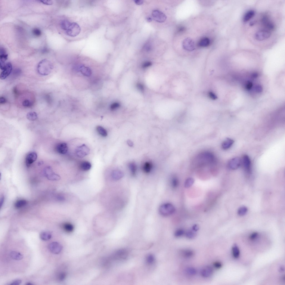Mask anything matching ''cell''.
Listing matches in <instances>:
<instances>
[{
  "label": "cell",
  "instance_id": "6da1fadb",
  "mask_svg": "<svg viewBox=\"0 0 285 285\" xmlns=\"http://www.w3.org/2000/svg\"><path fill=\"white\" fill-rule=\"evenodd\" d=\"M216 159L214 155L209 151L204 152L197 156L195 162L199 165L211 164L215 162Z\"/></svg>",
  "mask_w": 285,
  "mask_h": 285
},
{
  "label": "cell",
  "instance_id": "7a4b0ae2",
  "mask_svg": "<svg viewBox=\"0 0 285 285\" xmlns=\"http://www.w3.org/2000/svg\"><path fill=\"white\" fill-rule=\"evenodd\" d=\"M53 69V65L50 61L44 59L40 61L37 66L38 73L40 75L46 76L49 75Z\"/></svg>",
  "mask_w": 285,
  "mask_h": 285
},
{
  "label": "cell",
  "instance_id": "3957f363",
  "mask_svg": "<svg viewBox=\"0 0 285 285\" xmlns=\"http://www.w3.org/2000/svg\"><path fill=\"white\" fill-rule=\"evenodd\" d=\"M261 22L263 26L262 29L271 32L275 29V25L271 18L267 14H264L262 16Z\"/></svg>",
  "mask_w": 285,
  "mask_h": 285
},
{
  "label": "cell",
  "instance_id": "277c9868",
  "mask_svg": "<svg viewBox=\"0 0 285 285\" xmlns=\"http://www.w3.org/2000/svg\"><path fill=\"white\" fill-rule=\"evenodd\" d=\"M175 207L172 204L169 203L164 204L161 205L159 209L161 215L167 216L171 215L175 211Z\"/></svg>",
  "mask_w": 285,
  "mask_h": 285
},
{
  "label": "cell",
  "instance_id": "5b68a950",
  "mask_svg": "<svg viewBox=\"0 0 285 285\" xmlns=\"http://www.w3.org/2000/svg\"><path fill=\"white\" fill-rule=\"evenodd\" d=\"M81 31L79 25L76 22L71 23L65 32L66 34L70 37H74L78 35Z\"/></svg>",
  "mask_w": 285,
  "mask_h": 285
},
{
  "label": "cell",
  "instance_id": "8992f818",
  "mask_svg": "<svg viewBox=\"0 0 285 285\" xmlns=\"http://www.w3.org/2000/svg\"><path fill=\"white\" fill-rule=\"evenodd\" d=\"M271 34V32L264 29H262L255 33L254 38L257 41H262L269 39Z\"/></svg>",
  "mask_w": 285,
  "mask_h": 285
},
{
  "label": "cell",
  "instance_id": "52a82bcc",
  "mask_svg": "<svg viewBox=\"0 0 285 285\" xmlns=\"http://www.w3.org/2000/svg\"><path fill=\"white\" fill-rule=\"evenodd\" d=\"M89 148L85 144H83L77 148L75 150L76 156L79 158H83L89 153Z\"/></svg>",
  "mask_w": 285,
  "mask_h": 285
},
{
  "label": "cell",
  "instance_id": "ba28073f",
  "mask_svg": "<svg viewBox=\"0 0 285 285\" xmlns=\"http://www.w3.org/2000/svg\"><path fill=\"white\" fill-rule=\"evenodd\" d=\"M182 46L184 49L187 51H193L195 49L194 42L190 38L185 39L183 42Z\"/></svg>",
  "mask_w": 285,
  "mask_h": 285
},
{
  "label": "cell",
  "instance_id": "9c48e42d",
  "mask_svg": "<svg viewBox=\"0 0 285 285\" xmlns=\"http://www.w3.org/2000/svg\"><path fill=\"white\" fill-rule=\"evenodd\" d=\"M48 249L50 251L55 254L60 253L63 249V247L58 242H53L49 244Z\"/></svg>",
  "mask_w": 285,
  "mask_h": 285
},
{
  "label": "cell",
  "instance_id": "30bf717a",
  "mask_svg": "<svg viewBox=\"0 0 285 285\" xmlns=\"http://www.w3.org/2000/svg\"><path fill=\"white\" fill-rule=\"evenodd\" d=\"M152 15L154 19L157 22H163L166 19L167 17L165 14L159 10H154Z\"/></svg>",
  "mask_w": 285,
  "mask_h": 285
},
{
  "label": "cell",
  "instance_id": "8fae6325",
  "mask_svg": "<svg viewBox=\"0 0 285 285\" xmlns=\"http://www.w3.org/2000/svg\"><path fill=\"white\" fill-rule=\"evenodd\" d=\"M8 55L4 48H1L0 50V67L2 70L5 68L6 64L5 61L7 59Z\"/></svg>",
  "mask_w": 285,
  "mask_h": 285
},
{
  "label": "cell",
  "instance_id": "7c38bea8",
  "mask_svg": "<svg viewBox=\"0 0 285 285\" xmlns=\"http://www.w3.org/2000/svg\"><path fill=\"white\" fill-rule=\"evenodd\" d=\"M13 67L12 65L10 62L6 64L5 68L1 73V79L2 80L5 79L10 75L12 72Z\"/></svg>",
  "mask_w": 285,
  "mask_h": 285
},
{
  "label": "cell",
  "instance_id": "4fadbf2b",
  "mask_svg": "<svg viewBox=\"0 0 285 285\" xmlns=\"http://www.w3.org/2000/svg\"><path fill=\"white\" fill-rule=\"evenodd\" d=\"M241 161L239 158L236 157L229 160L228 165L229 168L235 170L238 169L240 166Z\"/></svg>",
  "mask_w": 285,
  "mask_h": 285
},
{
  "label": "cell",
  "instance_id": "5bb4252c",
  "mask_svg": "<svg viewBox=\"0 0 285 285\" xmlns=\"http://www.w3.org/2000/svg\"><path fill=\"white\" fill-rule=\"evenodd\" d=\"M38 156L35 152H31L27 155L26 158V162L27 166L30 167L36 160Z\"/></svg>",
  "mask_w": 285,
  "mask_h": 285
},
{
  "label": "cell",
  "instance_id": "9a60e30c",
  "mask_svg": "<svg viewBox=\"0 0 285 285\" xmlns=\"http://www.w3.org/2000/svg\"><path fill=\"white\" fill-rule=\"evenodd\" d=\"M128 252L127 251L122 249L117 251L114 254L113 257L114 258L117 259H125L126 258Z\"/></svg>",
  "mask_w": 285,
  "mask_h": 285
},
{
  "label": "cell",
  "instance_id": "2e32d148",
  "mask_svg": "<svg viewBox=\"0 0 285 285\" xmlns=\"http://www.w3.org/2000/svg\"><path fill=\"white\" fill-rule=\"evenodd\" d=\"M76 69L79 71L82 74L86 76H90L91 74V71L89 68L82 65H77L76 66Z\"/></svg>",
  "mask_w": 285,
  "mask_h": 285
},
{
  "label": "cell",
  "instance_id": "e0dca14e",
  "mask_svg": "<svg viewBox=\"0 0 285 285\" xmlns=\"http://www.w3.org/2000/svg\"><path fill=\"white\" fill-rule=\"evenodd\" d=\"M56 150L58 153L64 154L67 153L68 148L66 143L62 142L58 144L56 147Z\"/></svg>",
  "mask_w": 285,
  "mask_h": 285
},
{
  "label": "cell",
  "instance_id": "ac0fdd59",
  "mask_svg": "<svg viewBox=\"0 0 285 285\" xmlns=\"http://www.w3.org/2000/svg\"><path fill=\"white\" fill-rule=\"evenodd\" d=\"M213 272V269L211 267L207 266L202 269L201 271V274L204 278H208L211 276Z\"/></svg>",
  "mask_w": 285,
  "mask_h": 285
},
{
  "label": "cell",
  "instance_id": "d6986e66",
  "mask_svg": "<svg viewBox=\"0 0 285 285\" xmlns=\"http://www.w3.org/2000/svg\"><path fill=\"white\" fill-rule=\"evenodd\" d=\"M243 161L244 168L247 171L250 172L251 168V162L249 157L247 155H245L243 157Z\"/></svg>",
  "mask_w": 285,
  "mask_h": 285
},
{
  "label": "cell",
  "instance_id": "ffe728a7",
  "mask_svg": "<svg viewBox=\"0 0 285 285\" xmlns=\"http://www.w3.org/2000/svg\"><path fill=\"white\" fill-rule=\"evenodd\" d=\"M255 11L253 10L248 11L244 15L243 19V22H246L249 21L255 16Z\"/></svg>",
  "mask_w": 285,
  "mask_h": 285
},
{
  "label": "cell",
  "instance_id": "44dd1931",
  "mask_svg": "<svg viewBox=\"0 0 285 285\" xmlns=\"http://www.w3.org/2000/svg\"><path fill=\"white\" fill-rule=\"evenodd\" d=\"M234 142V141L232 139L227 138L222 142V147L224 150L228 149L231 147Z\"/></svg>",
  "mask_w": 285,
  "mask_h": 285
},
{
  "label": "cell",
  "instance_id": "7402d4cb",
  "mask_svg": "<svg viewBox=\"0 0 285 285\" xmlns=\"http://www.w3.org/2000/svg\"><path fill=\"white\" fill-rule=\"evenodd\" d=\"M124 175L123 173L119 170H115L113 171L111 174L113 179L115 180H119L121 179Z\"/></svg>",
  "mask_w": 285,
  "mask_h": 285
},
{
  "label": "cell",
  "instance_id": "603a6c76",
  "mask_svg": "<svg viewBox=\"0 0 285 285\" xmlns=\"http://www.w3.org/2000/svg\"><path fill=\"white\" fill-rule=\"evenodd\" d=\"M210 43V41L209 39L206 37H205L200 40L198 45L200 47H206L209 45Z\"/></svg>",
  "mask_w": 285,
  "mask_h": 285
},
{
  "label": "cell",
  "instance_id": "cb8c5ba5",
  "mask_svg": "<svg viewBox=\"0 0 285 285\" xmlns=\"http://www.w3.org/2000/svg\"><path fill=\"white\" fill-rule=\"evenodd\" d=\"M52 234L48 232H42L40 234V237L42 240L46 241L52 238Z\"/></svg>",
  "mask_w": 285,
  "mask_h": 285
},
{
  "label": "cell",
  "instance_id": "d4e9b609",
  "mask_svg": "<svg viewBox=\"0 0 285 285\" xmlns=\"http://www.w3.org/2000/svg\"><path fill=\"white\" fill-rule=\"evenodd\" d=\"M10 255L11 258L14 259L19 260L23 258V256L20 253L15 251L11 252Z\"/></svg>",
  "mask_w": 285,
  "mask_h": 285
},
{
  "label": "cell",
  "instance_id": "484cf974",
  "mask_svg": "<svg viewBox=\"0 0 285 285\" xmlns=\"http://www.w3.org/2000/svg\"><path fill=\"white\" fill-rule=\"evenodd\" d=\"M152 163L150 162H147L145 163L142 166V170L144 171L146 173H149L152 168Z\"/></svg>",
  "mask_w": 285,
  "mask_h": 285
},
{
  "label": "cell",
  "instance_id": "4316f807",
  "mask_svg": "<svg viewBox=\"0 0 285 285\" xmlns=\"http://www.w3.org/2000/svg\"><path fill=\"white\" fill-rule=\"evenodd\" d=\"M80 168L83 171H88L91 169V163L88 162L84 161L80 164Z\"/></svg>",
  "mask_w": 285,
  "mask_h": 285
},
{
  "label": "cell",
  "instance_id": "83f0119b",
  "mask_svg": "<svg viewBox=\"0 0 285 285\" xmlns=\"http://www.w3.org/2000/svg\"><path fill=\"white\" fill-rule=\"evenodd\" d=\"M71 23V22L68 20H62L60 23L61 28L65 32L70 25Z\"/></svg>",
  "mask_w": 285,
  "mask_h": 285
},
{
  "label": "cell",
  "instance_id": "f1b7e54d",
  "mask_svg": "<svg viewBox=\"0 0 285 285\" xmlns=\"http://www.w3.org/2000/svg\"><path fill=\"white\" fill-rule=\"evenodd\" d=\"M27 119L31 121H35L38 118V114L36 112L32 111L28 113L27 114Z\"/></svg>",
  "mask_w": 285,
  "mask_h": 285
},
{
  "label": "cell",
  "instance_id": "f546056e",
  "mask_svg": "<svg viewBox=\"0 0 285 285\" xmlns=\"http://www.w3.org/2000/svg\"><path fill=\"white\" fill-rule=\"evenodd\" d=\"M97 129L99 134L102 137H107L108 135L107 132L103 127L98 126L97 127Z\"/></svg>",
  "mask_w": 285,
  "mask_h": 285
},
{
  "label": "cell",
  "instance_id": "4dcf8cb0",
  "mask_svg": "<svg viewBox=\"0 0 285 285\" xmlns=\"http://www.w3.org/2000/svg\"><path fill=\"white\" fill-rule=\"evenodd\" d=\"M232 252L233 256L235 258H238L240 255V251L236 245H234L232 247Z\"/></svg>",
  "mask_w": 285,
  "mask_h": 285
},
{
  "label": "cell",
  "instance_id": "1f68e13d",
  "mask_svg": "<svg viewBox=\"0 0 285 285\" xmlns=\"http://www.w3.org/2000/svg\"><path fill=\"white\" fill-rule=\"evenodd\" d=\"M64 230L67 233H70L72 232L74 230V227L73 225L69 223H66L63 225Z\"/></svg>",
  "mask_w": 285,
  "mask_h": 285
},
{
  "label": "cell",
  "instance_id": "d6a6232c",
  "mask_svg": "<svg viewBox=\"0 0 285 285\" xmlns=\"http://www.w3.org/2000/svg\"><path fill=\"white\" fill-rule=\"evenodd\" d=\"M129 167L132 175L133 176H135L137 171V167L135 164L134 163H130Z\"/></svg>",
  "mask_w": 285,
  "mask_h": 285
},
{
  "label": "cell",
  "instance_id": "836d02e7",
  "mask_svg": "<svg viewBox=\"0 0 285 285\" xmlns=\"http://www.w3.org/2000/svg\"><path fill=\"white\" fill-rule=\"evenodd\" d=\"M182 254L183 256L185 257L190 258L193 256L194 253L193 251L190 250H187L183 251Z\"/></svg>",
  "mask_w": 285,
  "mask_h": 285
},
{
  "label": "cell",
  "instance_id": "e575fe53",
  "mask_svg": "<svg viewBox=\"0 0 285 285\" xmlns=\"http://www.w3.org/2000/svg\"><path fill=\"white\" fill-rule=\"evenodd\" d=\"M27 204V201L24 200H20L17 201L15 204V207L17 208H20L25 206Z\"/></svg>",
  "mask_w": 285,
  "mask_h": 285
},
{
  "label": "cell",
  "instance_id": "d590c367",
  "mask_svg": "<svg viewBox=\"0 0 285 285\" xmlns=\"http://www.w3.org/2000/svg\"><path fill=\"white\" fill-rule=\"evenodd\" d=\"M194 182V179L192 178H189L186 180L185 183V188H188L191 187L193 185Z\"/></svg>",
  "mask_w": 285,
  "mask_h": 285
},
{
  "label": "cell",
  "instance_id": "8d00e7d4",
  "mask_svg": "<svg viewBox=\"0 0 285 285\" xmlns=\"http://www.w3.org/2000/svg\"><path fill=\"white\" fill-rule=\"evenodd\" d=\"M247 211V209L245 206L240 207L238 211V215L240 216H243L246 215Z\"/></svg>",
  "mask_w": 285,
  "mask_h": 285
},
{
  "label": "cell",
  "instance_id": "74e56055",
  "mask_svg": "<svg viewBox=\"0 0 285 285\" xmlns=\"http://www.w3.org/2000/svg\"><path fill=\"white\" fill-rule=\"evenodd\" d=\"M186 273L190 275L194 276L196 275L197 271L196 269L193 267H188L186 270Z\"/></svg>",
  "mask_w": 285,
  "mask_h": 285
},
{
  "label": "cell",
  "instance_id": "f35d334b",
  "mask_svg": "<svg viewBox=\"0 0 285 285\" xmlns=\"http://www.w3.org/2000/svg\"><path fill=\"white\" fill-rule=\"evenodd\" d=\"M47 178L53 181H57L60 179L59 176L55 174L54 172L48 176Z\"/></svg>",
  "mask_w": 285,
  "mask_h": 285
},
{
  "label": "cell",
  "instance_id": "ab89813d",
  "mask_svg": "<svg viewBox=\"0 0 285 285\" xmlns=\"http://www.w3.org/2000/svg\"><path fill=\"white\" fill-rule=\"evenodd\" d=\"M196 233L192 231H188L185 233V236L189 239H193L196 236Z\"/></svg>",
  "mask_w": 285,
  "mask_h": 285
},
{
  "label": "cell",
  "instance_id": "60d3db41",
  "mask_svg": "<svg viewBox=\"0 0 285 285\" xmlns=\"http://www.w3.org/2000/svg\"><path fill=\"white\" fill-rule=\"evenodd\" d=\"M154 257L153 255H150L147 256L146 261L148 264L149 265L152 264L154 263Z\"/></svg>",
  "mask_w": 285,
  "mask_h": 285
},
{
  "label": "cell",
  "instance_id": "b9f144b4",
  "mask_svg": "<svg viewBox=\"0 0 285 285\" xmlns=\"http://www.w3.org/2000/svg\"><path fill=\"white\" fill-rule=\"evenodd\" d=\"M22 105L24 107L29 108L32 106V103L28 99H26L23 101Z\"/></svg>",
  "mask_w": 285,
  "mask_h": 285
},
{
  "label": "cell",
  "instance_id": "7bdbcfd3",
  "mask_svg": "<svg viewBox=\"0 0 285 285\" xmlns=\"http://www.w3.org/2000/svg\"><path fill=\"white\" fill-rule=\"evenodd\" d=\"M179 182L177 179L176 177H173L171 181V185L173 188H175L178 186Z\"/></svg>",
  "mask_w": 285,
  "mask_h": 285
},
{
  "label": "cell",
  "instance_id": "ee69618b",
  "mask_svg": "<svg viewBox=\"0 0 285 285\" xmlns=\"http://www.w3.org/2000/svg\"><path fill=\"white\" fill-rule=\"evenodd\" d=\"M33 35L36 37H39L41 35L42 32L40 29L38 28L33 29L32 31Z\"/></svg>",
  "mask_w": 285,
  "mask_h": 285
},
{
  "label": "cell",
  "instance_id": "f6af8a7d",
  "mask_svg": "<svg viewBox=\"0 0 285 285\" xmlns=\"http://www.w3.org/2000/svg\"><path fill=\"white\" fill-rule=\"evenodd\" d=\"M66 274L65 272H62L58 275V279L59 280L62 281H64L66 278Z\"/></svg>",
  "mask_w": 285,
  "mask_h": 285
},
{
  "label": "cell",
  "instance_id": "bcb514c9",
  "mask_svg": "<svg viewBox=\"0 0 285 285\" xmlns=\"http://www.w3.org/2000/svg\"><path fill=\"white\" fill-rule=\"evenodd\" d=\"M185 233L184 231L182 229H179L176 230L175 233V236L176 237H180L183 235Z\"/></svg>",
  "mask_w": 285,
  "mask_h": 285
},
{
  "label": "cell",
  "instance_id": "7dc6e473",
  "mask_svg": "<svg viewBox=\"0 0 285 285\" xmlns=\"http://www.w3.org/2000/svg\"><path fill=\"white\" fill-rule=\"evenodd\" d=\"M120 106V105L119 103H114L111 105V109L112 110H115L118 108Z\"/></svg>",
  "mask_w": 285,
  "mask_h": 285
},
{
  "label": "cell",
  "instance_id": "c3c4849f",
  "mask_svg": "<svg viewBox=\"0 0 285 285\" xmlns=\"http://www.w3.org/2000/svg\"><path fill=\"white\" fill-rule=\"evenodd\" d=\"M213 266L217 269H220L222 267V263L219 262H216L213 263Z\"/></svg>",
  "mask_w": 285,
  "mask_h": 285
},
{
  "label": "cell",
  "instance_id": "681fc988",
  "mask_svg": "<svg viewBox=\"0 0 285 285\" xmlns=\"http://www.w3.org/2000/svg\"><path fill=\"white\" fill-rule=\"evenodd\" d=\"M39 1L41 2V3H43V4L46 5H51L53 4L52 1H47V0L45 1V0H44V1Z\"/></svg>",
  "mask_w": 285,
  "mask_h": 285
},
{
  "label": "cell",
  "instance_id": "f907efd6",
  "mask_svg": "<svg viewBox=\"0 0 285 285\" xmlns=\"http://www.w3.org/2000/svg\"><path fill=\"white\" fill-rule=\"evenodd\" d=\"M258 235V233H256V232L254 233L251 235L250 237V239L252 240H254L257 236Z\"/></svg>",
  "mask_w": 285,
  "mask_h": 285
},
{
  "label": "cell",
  "instance_id": "816d5d0a",
  "mask_svg": "<svg viewBox=\"0 0 285 285\" xmlns=\"http://www.w3.org/2000/svg\"><path fill=\"white\" fill-rule=\"evenodd\" d=\"M21 282L20 280H17L12 282L10 284L12 285H17L20 284Z\"/></svg>",
  "mask_w": 285,
  "mask_h": 285
},
{
  "label": "cell",
  "instance_id": "f5cc1de1",
  "mask_svg": "<svg viewBox=\"0 0 285 285\" xmlns=\"http://www.w3.org/2000/svg\"><path fill=\"white\" fill-rule=\"evenodd\" d=\"M7 102L6 99L4 97H2L0 98V103L1 104H4Z\"/></svg>",
  "mask_w": 285,
  "mask_h": 285
},
{
  "label": "cell",
  "instance_id": "db71d44e",
  "mask_svg": "<svg viewBox=\"0 0 285 285\" xmlns=\"http://www.w3.org/2000/svg\"><path fill=\"white\" fill-rule=\"evenodd\" d=\"M135 2L136 4L139 5L142 4L144 2V1L142 0H136Z\"/></svg>",
  "mask_w": 285,
  "mask_h": 285
},
{
  "label": "cell",
  "instance_id": "11a10c76",
  "mask_svg": "<svg viewBox=\"0 0 285 285\" xmlns=\"http://www.w3.org/2000/svg\"><path fill=\"white\" fill-rule=\"evenodd\" d=\"M151 63L150 62H147L145 63L143 65V67L144 68H146L149 66L151 65Z\"/></svg>",
  "mask_w": 285,
  "mask_h": 285
},
{
  "label": "cell",
  "instance_id": "9f6ffc18",
  "mask_svg": "<svg viewBox=\"0 0 285 285\" xmlns=\"http://www.w3.org/2000/svg\"><path fill=\"white\" fill-rule=\"evenodd\" d=\"M192 229L193 231H196L199 230V227L197 225L195 224L193 225Z\"/></svg>",
  "mask_w": 285,
  "mask_h": 285
},
{
  "label": "cell",
  "instance_id": "6f0895ef",
  "mask_svg": "<svg viewBox=\"0 0 285 285\" xmlns=\"http://www.w3.org/2000/svg\"><path fill=\"white\" fill-rule=\"evenodd\" d=\"M257 22V21H256L255 20L252 21L250 22L249 23V26L250 27H252Z\"/></svg>",
  "mask_w": 285,
  "mask_h": 285
},
{
  "label": "cell",
  "instance_id": "680465c9",
  "mask_svg": "<svg viewBox=\"0 0 285 285\" xmlns=\"http://www.w3.org/2000/svg\"><path fill=\"white\" fill-rule=\"evenodd\" d=\"M138 88L139 89H140V90H142L144 89V87L142 85L140 84H138Z\"/></svg>",
  "mask_w": 285,
  "mask_h": 285
},
{
  "label": "cell",
  "instance_id": "91938a15",
  "mask_svg": "<svg viewBox=\"0 0 285 285\" xmlns=\"http://www.w3.org/2000/svg\"><path fill=\"white\" fill-rule=\"evenodd\" d=\"M4 198H3V197H2L1 198V207L2 206V204H3V203H4Z\"/></svg>",
  "mask_w": 285,
  "mask_h": 285
},
{
  "label": "cell",
  "instance_id": "94428289",
  "mask_svg": "<svg viewBox=\"0 0 285 285\" xmlns=\"http://www.w3.org/2000/svg\"><path fill=\"white\" fill-rule=\"evenodd\" d=\"M147 20L149 22H150L151 21V19L150 18H147Z\"/></svg>",
  "mask_w": 285,
  "mask_h": 285
},
{
  "label": "cell",
  "instance_id": "6125c7cd",
  "mask_svg": "<svg viewBox=\"0 0 285 285\" xmlns=\"http://www.w3.org/2000/svg\"><path fill=\"white\" fill-rule=\"evenodd\" d=\"M27 284H28V285H29H29H31V284H32V283H27Z\"/></svg>",
  "mask_w": 285,
  "mask_h": 285
}]
</instances>
